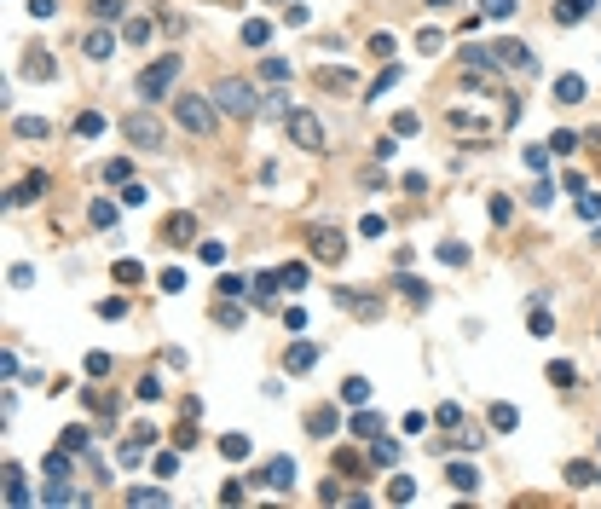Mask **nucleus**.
Segmentation results:
<instances>
[{"mask_svg": "<svg viewBox=\"0 0 601 509\" xmlns=\"http://www.w3.org/2000/svg\"><path fill=\"white\" fill-rule=\"evenodd\" d=\"M174 81H180V53H162L151 70L139 75V87H133V93H139V98H162V93L174 87Z\"/></svg>", "mask_w": 601, "mask_h": 509, "instance_id": "obj_1", "label": "nucleus"}, {"mask_svg": "<svg viewBox=\"0 0 601 509\" xmlns=\"http://www.w3.org/2000/svg\"><path fill=\"white\" fill-rule=\"evenodd\" d=\"M289 139H295L301 145V151H324V122L313 116V110H289Z\"/></svg>", "mask_w": 601, "mask_h": 509, "instance_id": "obj_2", "label": "nucleus"}, {"mask_svg": "<svg viewBox=\"0 0 601 509\" xmlns=\"http://www.w3.org/2000/svg\"><path fill=\"white\" fill-rule=\"evenodd\" d=\"M214 105L232 110V116H249V110H255V87H249V81H220V87H214Z\"/></svg>", "mask_w": 601, "mask_h": 509, "instance_id": "obj_3", "label": "nucleus"}, {"mask_svg": "<svg viewBox=\"0 0 601 509\" xmlns=\"http://www.w3.org/2000/svg\"><path fill=\"white\" fill-rule=\"evenodd\" d=\"M174 116H180V127H191V134H208V127H214V110H208V98H191V93H180Z\"/></svg>", "mask_w": 601, "mask_h": 509, "instance_id": "obj_4", "label": "nucleus"}, {"mask_svg": "<svg viewBox=\"0 0 601 509\" xmlns=\"http://www.w3.org/2000/svg\"><path fill=\"white\" fill-rule=\"evenodd\" d=\"M122 134H127V145H145V151H156V145H162V122H156V116H145V110H133V116L122 122Z\"/></svg>", "mask_w": 601, "mask_h": 509, "instance_id": "obj_5", "label": "nucleus"}, {"mask_svg": "<svg viewBox=\"0 0 601 509\" xmlns=\"http://www.w3.org/2000/svg\"><path fill=\"white\" fill-rule=\"evenodd\" d=\"M313 255L324 260V267H335V260L347 255V243H341V232H313Z\"/></svg>", "mask_w": 601, "mask_h": 509, "instance_id": "obj_6", "label": "nucleus"}, {"mask_svg": "<svg viewBox=\"0 0 601 509\" xmlns=\"http://www.w3.org/2000/svg\"><path fill=\"white\" fill-rule=\"evenodd\" d=\"M289 469H295V463H289V457H272V463H266L261 474H255V481H261V486H278V492H284L289 481H295V474H289Z\"/></svg>", "mask_w": 601, "mask_h": 509, "instance_id": "obj_7", "label": "nucleus"}, {"mask_svg": "<svg viewBox=\"0 0 601 509\" xmlns=\"http://www.w3.org/2000/svg\"><path fill=\"white\" fill-rule=\"evenodd\" d=\"M191 232H197L191 215H168V220H162V243H191Z\"/></svg>", "mask_w": 601, "mask_h": 509, "instance_id": "obj_8", "label": "nucleus"}, {"mask_svg": "<svg viewBox=\"0 0 601 509\" xmlns=\"http://www.w3.org/2000/svg\"><path fill=\"white\" fill-rule=\"evenodd\" d=\"M313 81H318V87H330V93H353V87H359V75H353V70H313Z\"/></svg>", "mask_w": 601, "mask_h": 509, "instance_id": "obj_9", "label": "nucleus"}, {"mask_svg": "<svg viewBox=\"0 0 601 509\" xmlns=\"http://www.w3.org/2000/svg\"><path fill=\"white\" fill-rule=\"evenodd\" d=\"M306 434H313V440H324V434H335V411H330V405H318V411H313V417H306Z\"/></svg>", "mask_w": 601, "mask_h": 509, "instance_id": "obj_10", "label": "nucleus"}, {"mask_svg": "<svg viewBox=\"0 0 601 509\" xmlns=\"http://www.w3.org/2000/svg\"><path fill=\"white\" fill-rule=\"evenodd\" d=\"M318 365V348L313 341H295V348H289V370H313Z\"/></svg>", "mask_w": 601, "mask_h": 509, "instance_id": "obj_11", "label": "nucleus"}, {"mask_svg": "<svg viewBox=\"0 0 601 509\" xmlns=\"http://www.w3.org/2000/svg\"><path fill=\"white\" fill-rule=\"evenodd\" d=\"M578 98H584V81L578 75H561L555 81V105H578Z\"/></svg>", "mask_w": 601, "mask_h": 509, "instance_id": "obj_12", "label": "nucleus"}, {"mask_svg": "<svg viewBox=\"0 0 601 509\" xmlns=\"http://www.w3.org/2000/svg\"><path fill=\"white\" fill-rule=\"evenodd\" d=\"M35 191H46V174H29L24 186L12 191V203H18V208H24V203H35Z\"/></svg>", "mask_w": 601, "mask_h": 509, "instance_id": "obj_13", "label": "nucleus"}, {"mask_svg": "<svg viewBox=\"0 0 601 509\" xmlns=\"http://www.w3.org/2000/svg\"><path fill=\"white\" fill-rule=\"evenodd\" d=\"M353 434H359V440H364V434L376 440V434H382V417H376V411H370V405H364V411L353 417Z\"/></svg>", "mask_w": 601, "mask_h": 509, "instance_id": "obj_14", "label": "nucleus"}, {"mask_svg": "<svg viewBox=\"0 0 601 509\" xmlns=\"http://www.w3.org/2000/svg\"><path fill=\"white\" fill-rule=\"evenodd\" d=\"M445 481L457 486V492H474V481H480V474L468 469V463H451V469H445Z\"/></svg>", "mask_w": 601, "mask_h": 509, "instance_id": "obj_15", "label": "nucleus"}, {"mask_svg": "<svg viewBox=\"0 0 601 509\" xmlns=\"http://www.w3.org/2000/svg\"><path fill=\"white\" fill-rule=\"evenodd\" d=\"M243 41H249V46H266V41H272V24H266V18H249V24H243Z\"/></svg>", "mask_w": 601, "mask_h": 509, "instance_id": "obj_16", "label": "nucleus"}, {"mask_svg": "<svg viewBox=\"0 0 601 509\" xmlns=\"http://www.w3.org/2000/svg\"><path fill=\"white\" fill-rule=\"evenodd\" d=\"M12 134H18V139H46V122L41 116H18V122H12Z\"/></svg>", "mask_w": 601, "mask_h": 509, "instance_id": "obj_17", "label": "nucleus"}, {"mask_svg": "<svg viewBox=\"0 0 601 509\" xmlns=\"http://www.w3.org/2000/svg\"><path fill=\"white\" fill-rule=\"evenodd\" d=\"M515 422H521V411H515V405H492V429H497V434H509Z\"/></svg>", "mask_w": 601, "mask_h": 509, "instance_id": "obj_18", "label": "nucleus"}, {"mask_svg": "<svg viewBox=\"0 0 601 509\" xmlns=\"http://www.w3.org/2000/svg\"><path fill=\"white\" fill-rule=\"evenodd\" d=\"M584 12H590V0H561V6H555V18H561V24H578Z\"/></svg>", "mask_w": 601, "mask_h": 509, "instance_id": "obj_19", "label": "nucleus"}, {"mask_svg": "<svg viewBox=\"0 0 601 509\" xmlns=\"http://www.w3.org/2000/svg\"><path fill=\"white\" fill-rule=\"evenodd\" d=\"M99 127H104V116H93V110H81V116H75V134H81V139H93Z\"/></svg>", "mask_w": 601, "mask_h": 509, "instance_id": "obj_20", "label": "nucleus"}, {"mask_svg": "<svg viewBox=\"0 0 601 509\" xmlns=\"http://www.w3.org/2000/svg\"><path fill=\"white\" fill-rule=\"evenodd\" d=\"M87 58H110V35H104V29H93V35H87Z\"/></svg>", "mask_w": 601, "mask_h": 509, "instance_id": "obj_21", "label": "nucleus"}, {"mask_svg": "<svg viewBox=\"0 0 601 509\" xmlns=\"http://www.w3.org/2000/svg\"><path fill=\"white\" fill-rule=\"evenodd\" d=\"M6 498H12V503H24V498H29V492H24V474H18V469H6Z\"/></svg>", "mask_w": 601, "mask_h": 509, "instance_id": "obj_22", "label": "nucleus"}, {"mask_svg": "<svg viewBox=\"0 0 601 509\" xmlns=\"http://www.w3.org/2000/svg\"><path fill=\"white\" fill-rule=\"evenodd\" d=\"M145 197H151V191H145V186H139V179H127V186H122V203H127V208H139V203H145Z\"/></svg>", "mask_w": 601, "mask_h": 509, "instance_id": "obj_23", "label": "nucleus"}, {"mask_svg": "<svg viewBox=\"0 0 601 509\" xmlns=\"http://www.w3.org/2000/svg\"><path fill=\"white\" fill-rule=\"evenodd\" d=\"M549 382H555V388H573L578 370H573V365H549Z\"/></svg>", "mask_w": 601, "mask_h": 509, "instance_id": "obj_24", "label": "nucleus"}, {"mask_svg": "<svg viewBox=\"0 0 601 509\" xmlns=\"http://www.w3.org/2000/svg\"><path fill=\"white\" fill-rule=\"evenodd\" d=\"M341 393H347V400H353V405H364V400H370V382H364V376H353V382H347V388H341Z\"/></svg>", "mask_w": 601, "mask_h": 509, "instance_id": "obj_25", "label": "nucleus"}, {"mask_svg": "<svg viewBox=\"0 0 601 509\" xmlns=\"http://www.w3.org/2000/svg\"><path fill=\"white\" fill-rule=\"evenodd\" d=\"M220 452H225V457H249V440H243V434H225Z\"/></svg>", "mask_w": 601, "mask_h": 509, "instance_id": "obj_26", "label": "nucleus"}, {"mask_svg": "<svg viewBox=\"0 0 601 509\" xmlns=\"http://www.w3.org/2000/svg\"><path fill=\"white\" fill-rule=\"evenodd\" d=\"M440 260H445V267H463L468 249H463V243H440Z\"/></svg>", "mask_w": 601, "mask_h": 509, "instance_id": "obj_27", "label": "nucleus"}, {"mask_svg": "<svg viewBox=\"0 0 601 509\" xmlns=\"http://www.w3.org/2000/svg\"><path fill=\"white\" fill-rule=\"evenodd\" d=\"M116 278H122V284H139L145 267H139V260H116Z\"/></svg>", "mask_w": 601, "mask_h": 509, "instance_id": "obj_28", "label": "nucleus"}, {"mask_svg": "<svg viewBox=\"0 0 601 509\" xmlns=\"http://www.w3.org/2000/svg\"><path fill=\"white\" fill-rule=\"evenodd\" d=\"M284 75H289L284 58H266V64H261V81H284Z\"/></svg>", "mask_w": 601, "mask_h": 509, "instance_id": "obj_29", "label": "nucleus"}, {"mask_svg": "<svg viewBox=\"0 0 601 509\" xmlns=\"http://www.w3.org/2000/svg\"><path fill=\"white\" fill-rule=\"evenodd\" d=\"M370 457H376V463H394L399 446H394V440H376V446H370Z\"/></svg>", "mask_w": 601, "mask_h": 509, "instance_id": "obj_30", "label": "nucleus"}, {"mask_svg": "<svg viewBox=\"0 0 601 509\" xmlns=\"http://www.w3.org/2000/svg\"><path fill=\"white\" fill-rule=\"evenodd\" d=\"M46 474H53V481H64V474H70V457L53 452V457H46Z\"/></svg>", "mask_w": 601, "mask_h": 509, "instance_id": "obj_31", "label": "nucleus"}, {"mask_svg": "<svg viewBox=\"0 0 601 509\" xmlns=\"http://www.w3.org/2000/svg\"><path fill=\"white\" fill-rule=\"evenodd\" d=\"M387 498H394V503H405V498H416V481H394V486H387Z\"/></svg>", "mask_w": 601, "mask_h": 509, "instance_id": "obj_32", "label": "nucleus"}, {"mask_svg": "<svg viewBox=\"0 0 601 509\" xmlns=\"http://www.w3.org/2000/svg\"><path fill=\"white\" fill-rule=\"evenodd\" d=\"M480 6H486V18H509V12H515V0H480Z\"/></svg>", "mask_w": 601, "mask_h": 509, "instance_id": "obj_33", "label": "nucleus"}, {"mask_svg": "<svg viewBox=\"0 0 601 509\" xmlns=\"http://www.w3.org/2000/svg\"><path fill=\"white\" fill-rule=\"evenodd\" d=\"M278 278H284V289H301V284H306V267H284Z\"/></svg>", "mask_w": 601, "mask_h": 509, "instance_id": "obj_34", "label": "nucleus"}, {"mask_svg": "<svg viewBox=\"0 0 601 509\" xmlns=\"http://www.w3.org/2000/svg\"><path fill=\"white\" fill-rule=\"evenodd\" d=\"M162 289H174V295H180V289H185V272H180V267H168V272H162Z\"/></svg>", "mask_w": 601, "mask_h": 509, "instance_id": "obj_35", "label": "nucleus"}, {"mask_svg": "<svg viewBox=\"0 0 601 509\" xmlns=\"http://www.w3.org/2000/svg\"><path fill=\"white\" fill-rule=\"evenodd\" d=\"M578 215H584V220H595V215H601V191H595V197H578Z\"/></svg>", "mask_w": 601, "mask_h": 509, "instance_id": "obj_36", "label": "nucleus"}, {"mask_svg": "<svg viewBox=\"0 0 601 509\" xmlns=\"http://www.w3.org/2000/svg\"><path fill=\"white\" fill-rule=\"evenodd\" d=\"M549 151H561V157H573V151H578V139H573V134H555V139H549Z\"/></svg>", "mask_w": 601, "mask_h": 509, "instance_id": "obj_37", "label": "nucleus"}, {"mask_svg": "<svg viewBox=\"0 0 601 509\" xmlns=\"http://www.w3.org/2000/svg\"><path fill=\"white\" fill-rule=\"evenodd\" d=\"M549 330H555V319H549L544 307H538V313H532V336H549Z\"/></svg>", "mask_w": 601, "mask_h": 509, "instance_id": "obj_38", "label": "nucleus"}, {"mask_svg": "<svg viewBox=\"0 0 601 509\" xmlns=\"http://www.w3.org/2000/svg\"><path fill=\"white\" fill-rule=\"evenodd\" d=\"M87 446V429H64V452H81Z\"/></svg>", "mask_w": 601, "mask_h": 509, "instance_id": "obj_39", "label": "nucleus"}, {"mask_svg": "<svg viewBox=\"0 0 601 509\" xmlns=\"http://www.w3.org/2000/svg\"><path fill=\"white\" fill-rule=\"evenodd\" d=\"M127 498H133V503H162V492H156V486H133Z\"/></svg>", "mask_w": 601, "mask_h": 509, "instance_id": "obj_40", "label": "nucleus"}, {"mask_svg": "<svg viewBox=\"0 0 601 509\" xmlns=\"http://www.w3.org/2000/svg\"><path fill=\"white\" fill-rule=\"evenodd\" d=\"M127 174H133V168H127L122 157H116V162H104V179H122V186H127Z\"/></svg>", "mask_w": 601, "mask_h": 509, "instance_id": "obj_41", "label": "nucleus"}, {"mask_svg": "<svg viewBox=\"0 0 601 509\" xmlns=\"http://www.w3.org/2000/svg\"><path fill=\"white\" fill-rule=\"evenodd\" d=\"M93 12H99V18H116V12H122V0H93Z\"/></svg>", "mask_w": 601, "mask_h": 509, "instance_id": "obj_42", "label": "nucleus"}, {"mask_svg": "<svg viewBox=\"0 0 601 509\" xmlns=\"http://www.w3.org/2000/svg\"><path fill=\"white\" fill-rule=\"evenodd\" d=\"M29 12H35V18H53L58 6H53V0H29Z\"/></svg>", "mask_w": 601, "mask_h": 509, "instance_id": "obj_43", "label": "nucleus"}, {"mask_svg": "<svg viewBox=\"0 0 601 509\" xmlns=\"http://www.w3.org/2000/svg\"><path fill=\"white\" fill-rule=\"evenodd\" d=\"M428 6H451V0H428Z\"/></svg>", "mask_w": 601, "mask_h": 509, "instance_id": "obj_44", "label": "nucleus"}, {"mask_svg": "<svg viewBox=\"0 0 601 509\" xmlns=\"http://www.w3.org/2000/svg\"><path fill=\"white\" fill-rule=\"evenodd\" d=\"M595 243H601V232H595Z\"/></svg>", "mask_w": 601, "mask_h": 509, "instance_id": "obj_45", "label": "nucleus"}, {"mask_svg": "<svg viewBox=\"0 0 601 509\" xmlns=\"http://www.w3.org/2000/svg\"><path fill=\"white\" fill-rule=\"evenodd\" d=\"M266 6H272V0H266Z\"/></svg>", "mask_w": 601, "mask_h": 509, "instance_id": "obj_46", "label": "nucleus"}]
</instances>
